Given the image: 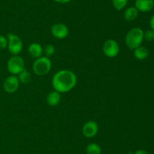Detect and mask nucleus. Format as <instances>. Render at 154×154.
<instances>
[{
	"mask_svg": "<svg viewBox=\"0 0 154 154\" xmlns=\"http://www.w3.org/2000/svg\"><path fill=\"white\" fill-rule=\"evenodd\" d=\"M77 75L69 69H61L54 74L52 79V85L54 90L60 93H66L75 87Z\"/></svg>",
	"mask_w": 154,
	"mask_h": 154,
	"instance_id": "1",
	"label": "nucleus"
},
{
	"mask_svg": "<svg viewBox=\"0 0 154 154\" xmlns=\"http://www.w3.org/2000/svg\"><path fill=\"white\" fill-rule=\"evenodd\" d=\"M144 41V31L140 27H134L131 29L125 38L126 45L129 49L135 50L141 46Z\"/></svg>",
	"mask_w": 154,
	"mask_h": 154,
	"instance_id": "2",
	"label": "nucleus"
},
{
	"mask_svg": "<svg viewBox=\"0 0 154 154\" xmlns=\"http://www.w3.org/2000/svg\"><path fill=\"white\" fill-rule=\"evenodd\" d=\"M52 62L49 57L46 56L36 58L32 64V71L37 75H45L51 71Z\"/></svg>",
	"mask_w": 154,
	"mask_h": 154,
	"instance_id": "3",
	"label": "nucleus"
},
{
	"mask_svg": "<svg viewBox=\"0 0 154 154\" xmlns=\"http://www.w3.org/2000/svg\"><path fill=\"white\" fill-rule=\"evenodd\" d=\"M7 69L12 75H18L21 71L25 69V62L23 57L19 55H14L7 63Z\"/></svg>",
	"mask_w": 154,
	"mask_h": 154,
	"instance_id": "4",
	"label": "nucleus"
},
{
	"mask_svg": "<svg viewBox=\"0 0 154 154\" xmlns=\"http://www.w3.org/2000/svg\"><path fill=\"white\" fill-rule=\"evenodd\" d=\"M8 47L9 52L13 55H18L23 50V42L20 38L14 33H8Z\"/></svg>",
	"mask_w": 154,
	"mask_h": 154,
	"instance_id": "5",
	"label": "nucleus"
},
{
	"mask_svg": "<svg viewBox=\"0 0 154 154\" xmlns=\"http://www.w3.org/2000/svg\"><path fill=\"white\" fill-rule=\"evenodd\" d=\"M102 49L105 56L110 58H113L118 55L120 52V45L117 41L110 39L104 42Z\"/></svg>",
	"mask_w": 154,
	"mask_h": 154,
	"instance_id": "6",
	"label": "nucleus"
},
{
	"mask_svg": "<svg viewBox=\"0 0 154 154\" xmlns=\"http://www.w3.org/2000/svg\"><path fill=\"white\" fill-rule=\"evenodd\" d=\"M51 34L54 37L58 39H65L68 36L69 33V28L66 25L62 23H57L51 27Z\"/></svg>",
	"mask_w": 154,
	"mask_h": 154,
	"instance_id": "7",
	"label": "nucleus"
},
{
	"mask_svg": "<svg viewBox=\"0 0 154 154\" xmlns=\"http://www.w3.org/2000/svg\"><path fill=\"white\" fill-rule=\"evenodd\" d=\"M20 81L17 76L14 75L8 76L3 83V88L7 93H14L20 86Z\"/></svg>",
	"mask_w": 154,
	"mask_h": 154,
	"instance_id": "8",
	"label": "nucleus"
},
{
	"mask_svg": "<svg viewBox=\"0 0 154 154\" xmlns=\"http://www.w3.org/2000/svg\"><path fill=\"white\" fill-rule=\"evenodd\" d=\"M99 131V125L94 121L86 122L82 128V133L87 138H92L97 134Z\"/></svg>",
	"mask_w": 154,
	"mask_h": 154,
	"instance_id": "9",
	"label": "nucleus"
},
{
	"mask_svg": "<svg viewBox=\"0 0 154 154\" xmlns=\"http://www.w3.org/2000/svg\"><path fill=\"white\" fill-rule=\"evenodd\" d=\"M135 7L138 11L149 12L154 8V0H135Z\"/></svg>",
	"mask_w": 154,
	"mask_h": 154,
	"instance_id": "10",
	"label": "nucleus"
},
{
	"mask_svg": "<svg viewBox=\"0 0 154 154\" xmlns=\"http://www.w3.org/2000/svg\"><path fill=\"white\" fill-rule=\"evenodd\" d=\"M28 52L30 54V56L32 57L33 58H38V57L42 56V54H43V48H42V46L40 44L34 42V43H32L29 46Z\"/></svg>",
	"mask_w": 154,
	"mask_h": 154,
	"instance_id": "11",
	"label": "nucleus"
},
{
	"mask_svg": "<svg viewBox=\"0 0 154 154\" xmlns=\"http://www.w3.org/2000/svg\"><path fill=\"white\" fill-rule=\"evenodd\" d=\"M138 13H139V11L137 10L135 6H131V7L127 8L125 10L123 17H124V19L126 21L131 22V21H134L135 20L137 19L138 16Z\"/></svg>",
	"mask_w": 154,
	"mask_h": 154,
	"instance_id": "12",
	"label": "nucleus"
},
{
	"mask_svg": "<svg viewBox=\"0 0 154 154\" xmlns=\"http://www.w3.org/2000/svg\"><path fill=\"white\" fill-rule=\"evenodd\" d=\"M60 99H61L60 93L54 90L48 94V97H47V102L51 107H55V106L58 105L59 103L60 102Z\"/></svg>",
	"mask_w": 154,
	"mask_h": 154,
	"instance_id": "13",
	"label": "nucleus"
},
{
	"mask_svg": "<svg viewBox=\"0 0 154 154\" xmlns=\"http://www.w3.org/2000/svg\"><path fill=\"white\" fill-rule=\"evenodd\" d=\"M134 51V56L136 59H138V60H144L148 57L149 55V51L147 48H145L144 46H141L138 47L137 48H135Z\"/></svg>",
	"mask_w": 154,
	"mask_h": 154,
	"instance_id": "14",
	"label": "nucleus"
},
{
	"mask_svg": "<svg viewBox=\"0 0 154 154\" xmlns=\"http://www.w3.org/2000/svg\"><path fill=\"white\" fill-rule=\"evenodd\" d=\"M18 79H19L20 82L23 83V84H28V83H29L31 82V73L26 69H24L23 70L21 71L18 74Z\"/></svg>",
	"mask_w": 154,
	"mask_h": 154,
	"instance_id": "15",
	"label": "nucleus"
},
{
	"mask_svg": "<svg viewBox=\"0 0 154 154\" xmlns=\"http://www.w3.org/2000/svg\"><path fill=\"white\" fill-rule=\"evenodd\" d=\"M86 152L87 154H101L102 148L98 143H91L86 147Z\"/></svg>",
	"mask_w": 154,
	"mask_h": 154,
	"instance_id": "16",
	"label": "nucleus"
},
{
	"mask_svg": "<svg viewBox=\"0 0 154 154\" xmlns=\"http://www.w3.org/2000/svg\"><path fill=\"white\" fill-rule=\"evenodd\" d=\"M129 0H112L113 7L117 11H121L125 8Z\"/></svg>",
	"mask_w": 154,
	"mask_h": 154,
	"instance_id": "17",
	"label": "nucleus"
},
{
	"mask_svg": "<svg viewBox=\"0 0 154 154\" xmlns=\"http://www.w3.org/2000/svg\"><path fill=\"white\" fill-rule=\"evenodd\" d=\"M55 51H56L55 48H54V45H51V44L47 45L45 47V48H43V53H45L46 57H51V56L54 55Z\"/></svg>",
	"mask_w": 154,
	"mask_h": 154,
	"instance_id": "18",
	"label": "nucleus"
},
{
	"mask_svg": "<svg viewBox=\"0 0 154 154\" xmlns=\"http://www.w3.org/2000/svg\"><path fill=\"white\" fill-rule=\"evenodd\" d=\"M144 39H146L148 42L154 41V30L150 29L146 32H144Z\"/></svg>",
	"mask_w": 154,
	"mask_h": 154,
	"instance_id": "19",
	"label": "nucleus"
},
{
	"mask_svg": "<svg viewBox=\"0 0 154 154\" xmlns=\"http://www.w3.org/2000/svg\"><path fill=\"white\" fill-rule=\"evenodd\" d=\"M8 47V38L5 36L0 35V50L7 48Z\"/></svg>",
	"mask_w": 154,
	"mask_h": 154,
	"instance_id": "20",
	"label": "nucleus"
},
{
	"mask_svg": "<svg viewBox=\"0 0 154 154\" xmlns=\"http://www.w3.org/2000/svg\"><path fill=\"white\" fill-rule=\"evenodd\" d=\"M135 154H149V152L144 149H138L135 152Z\"/></svg>",
	"mask_w": 154,
	"mask_h": 154,
	"instance_id": "21",
	"label": "nucleus"
},
{
	"mask_svg": "<svg viewBox=\"0 0 154 154\" xmlns=\"http://www.w3.org/2000/svg\"><path fill=\"white\" fill-rule=\"evenodd\" d=\"M150 28H151L153 30H154V14L152 16V18H150Z\"/></svg>",
	"mask_w": 154,
	"mask_h": 154,
	"instance_id": "22",
	"label": "nucleus"
},
{
	"mask_svg": "<svg viewBox=\"0 0 154 154\" xmlns=\"http://www.w3.org/2000/svg\"><path fill=\"white\" fill-rule=\"evenodd\" d=\"M54 1L57 3H60V4H66V3L71 2V0H54Z\"/></svg>",
	"mask_w": 154,
	"mask_h": 154,
	"instance_id": "23",
	"label": "nucleus"
}]
</instances>
